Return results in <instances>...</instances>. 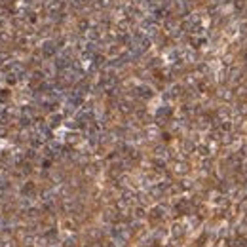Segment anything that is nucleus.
<instances>
[{"label":"nucleus","instance_id":"1","mask_svg":"<svg viewBox=\"0 0 247 247\" xmlns=\"http://www.w3.org/2000/svg\"><path fill=\"white\" fill-rule=\"evenodd\" d=\"M53 53H55V46H53L51 42H48V44L44 46V55H46V57H51Z\"/></svg>","mask_w":247,"mask_h":247}]
</instances>
